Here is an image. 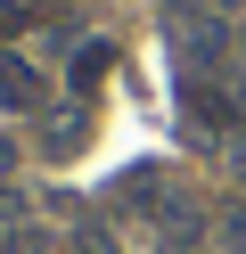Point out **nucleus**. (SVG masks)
I'll use <instances>...</instances> for the list:
<instances>
[{
  "mask_svg": "<svg viewBox=\"0 0 246 254\" xmlns=\"http://www.w3.org/2000/svg\"><path fill=\"white\" fill-rule=\"evenodd\" d=\"M107 66H115V50H107V41H82V50H74V90H82V99L98 90V74H107Z\"/></svg>",
  "mask_w": 246,
  "mask_h": 254,
  "instance_id": "nucleus-3",
  "label": "nucleus"
},
{
  "mask_svg": "<svg viewBox=\"0 0 246 254\" xmlns=\"http://www.w3.org/2000/svg\"><path fill=\"white\" fill-rule=\"evenodd\" d=\"M213 246H222V254H246V197H230L222 213H213Z\"/></svg>",
  "mask_w": 246,
  "mask_h": 254,
  "instance_id": "nucleus-4",
  "label": "nucleus"
},
{
  "mask_svg": "<svg viewBox=\"0 0 246 254\" xmlns=\"http://www.w3.org/2000/svg\"><path fill=\"white\" fill-rule=\"evenodd\" d=\"M0 107H8V115H41L49 107V74L25 66L16 50H0Z\"/></svg>",
  "mask_w": 246,
  "mask_h": 254,
  "instance_id": "nucleus-1",
  "label": "nucleus"
},
{
  "mask_svg": "<svg viewBox=\"0 0 246 254\" xmlns=\"http://www.w3.org/2000/svg\"><path fill=\"white\" fill-rule=\"evenodd\" d=\"M25 25H33V8H25V0H0V50H8Z\"/></svg>",
  "mask_w": 246,
  "mask_h": 254,
  "instance_id": "nucleus-5",
  "label": "nucleus"
},
{
  "mask_svg": "<svg viewBox=\"0 0 246 254\" xmlns=\"http://www.w3.org/2000/svg\"><path fill=\"white\" fill-rule=\"evenodd\" d=\"M8 164H16V139H8V131H0V181H8Z\"/></svg>",
  "mask_w": 246,
  "mask_h": 254,
  "instance_id": "nucleus-8",
  "label": "nucleus"
},
{
  "mask_svg": "<svg viewBox=\"0 0 246 254\" xmlns=\"http://www.w3.org/2000/svg\"><path fill=\"white\" fill-rule=\"evenodd\" d=\"M16 213H25V197H16V189L0 181V221H16Z\"/></svg>",
  "mask_w": 246,
  "mask_h": 254,
  "instance_id": "nucleus-7",
  "label": "nucleus"
},
{
  "mask_svg": "<svg viewBox=\"0 0 246 254\" xmlns=\"http://www.w3.org/2000/svg\"><path fill=\"white\" fill-rule=\"evenodd\" d=\"M238 197H246V189H238Z\"/></svg>",
  "mask_w": 246,
  "mask_h": 254,
  "instance_id": "nucleus-9",
  "label": "nucleus"
},
{
  "mask_svg": "<svg viewBox=\"0 0 246 254\" xmlns=\"http://www.w3.org/2000/svg\"><path fill=\"white\" fill-rule=\"evenodd\" d=\"M82 131H90V115H82V107L41 115V156H82Z\"/></svg>",
  "mask_w": 246,
  "mask_h": 254,
  "instance_id": "nucleus-2",
  "label": "nucleus"
},
{
  "mask_svg": "<svg viewBox=\"0 0 246 254\" xmlns=\"http://www.w3.org/2000/svg\"><path fill=\"white\" fill-rule=\"evenodd\" d=\"M74 254H115V238L98 230V221H82V230H74Z\"/></svg>",
  "mask_w": 246,
  "mask_h": 254,
  "instance_id": "nucleus-6",
  "label": "nucleus"
}]
</instances>
